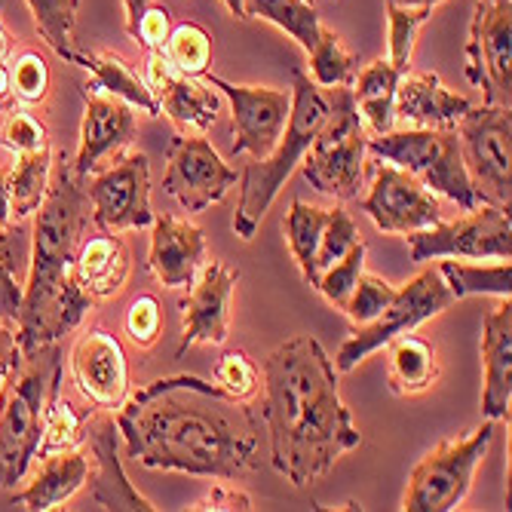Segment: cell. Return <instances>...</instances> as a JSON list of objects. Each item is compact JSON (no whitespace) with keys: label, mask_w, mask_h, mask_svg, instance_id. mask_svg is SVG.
<instances>
[{"label":"cell","mask_w":512,"mask_h":512,"mask_svg":"<svg viewBox=\"0 0 512 512\" xmlns=\"http://www.w3.org/2000/svg\"><path fill=\"white\" fill-rule=\"evenodd\" d=\"M402 71L390 65V59H375L353 77L350 92L359 117L371 126L375 135H387L396 129V86Z\"/></svg>","instance_id":"cell-28"},{"label":"cell","mask_w":512,"mask_h":512,"mask_svg":"<svg viewBox=\"0 0 512 512\" xmlns=\"http://www.w3.org/2000/svg\"><path fill=\"white\" fill-rule=\"evenodd\" d=\"M368 151L405 169L424 188L445 194L463 212L482 206V197L470 181L467 163H463L460 138L454 129H421V126H408L402 132L390 129L387 135L368 138Z\"/></svg>","instance_id":"cell-7"},{"label":"cell","mask_w":512,"mask_h":512,"mask_svg":"<svg viewBox=\"0 0 512 512\" xmlns=\"http://www.w3.org/2000/svg\"><path fill=\"white\" fill-rule=\"evenodd\" d=\"M246 4V19H264L276 25L279 31H286L304 53H310L319 40V16L310 0H243Z\"/></svg>","instance_id":"cell-30"},{"label":"cell","mask_w":512,"mask_h":512,"mask_svg":"<svg viewBox=\"0 0 512 512\" xmlns=\"http://www.w3.org/2000/svg\"><path fill=\"white\" fill-rule=\"evenodd\" d=\"M71 62L80 65V68H86V71L92 74V83H86V89L111 92V96L123 99V102L132 105V108H142V111L151 114V117L160 114V105H157V99H154L151 86L145 83V77H138L120 56H114V53H99V50H89V53L74 50Z\"/></svg>","instance_id":"cell-27"},{"label":"cell","mask_w":512,"mask_h":512,"mask_svg":"<svg viewBox=\"0 0 512 512\" xmlns=\"http://www.w3.org/2000/svg\"><path fill=\"white\" fill-rule=\"evenodd\" d=\"M13 212H10V169H0V224H10Z\"/></svg>","instance_id":"cell-51"},{"label":"cell","mask_w":512,"mask_h":512,"mask_svg":"<svg viewBox=\"0 0 512 512\" xmlns=\"http://www.w3.org/2000/svg\"><path fill=\"white\" fill-rule=\"evenodd\" d=\"M237 184V172L203 135H175L166 151L163 188L184 212H206Z\"/></svg>","instance_id":"cell-13"},{"label":"cell","mask_w":512,"mask_h":512,"mask_svg":"<svg viewBox=\"0 0 512 512\" xmlns=\"http://www.w3.org/2000/svg\"><path fill=\"white\" fill-rule=\"evenodd\" d=\"M310 56V80L322 89L329 86H350L359 68V56L353 50H347V43L338 31L332 28H319V40L307 53Z\"/></svg>","instance_id":"cell-32"},{"label":"cell","mask_w":512,"mask_h":512,"mask_svg":"<svg viewBox=\"0 0 512 512\" xmlns=\"http://www.w3.org/2000/svg\"><path fill=\"white\" fill-rule=\"evenodd\" d=\"M240 279V270L227 267L224 261H212L200 267L194 289L184 301V322H181V344L175 356H184L197 344L221 347L227 341V325H230V295Z\"/></svg>","instance_id":"cell-17"},{"label":"cell","mask_w":512,"mask_h":512,"mask_svg":"<svg viewBox=\"0 0 512 512\" xmlns=\"http://www.w3.org/2000/svg\"><path fill=\"white\" fill-rule=\"evenodd\" d=\"M482 362L485 390L482 414L488 421H509L512 405V304L500 298L482 319Z\"/></svg>","instance_id":"cell-22"},{"label":"cell","mask_w":512,"mask_h":512,"mask_svg":"<svg viewBox=\"0 0 512 512\" xmlns=\"http://www.w3.org/2000/svg\"><path fill=\"white\" fill-rule=\"evenodd\" d=\"M10 34H7V28H4V19H0V105H4L7 99H10V92H13V86H10Z\"/></svg>","instance_id":"cell-50"},{"label":"cell","mask_w":512,"mask_h":512,"mask_svg":"<svg viewBox=\"0 0 512 512\" xmlns=\"http://www.w3.org/2000/svg\"><path fill=\"white\" fill-rule=\"evenodd\" d=\"M86 479H89V457L80 451L40 457V473L22 494L13 497V506L31 509V512L59 509L86 485Z\"/></svg>","instance_id":"cell-25"},{"label":"cell","mask_w":512,"mask_h":512,"mask_svg":"<svg viewBox=\"0 0 512 512\" xmlns=\"http://www.w3.org/2000/svg\"><path fill=\"white\" fill-rule=\"evenodd\" d=\"M460 138V154L467 163L473 188L482 203L509 209L512 197V154L509 135L512 117L500 105H470V111L454 126Z\"/></svg>","instance_id":"cell-10"},{"label":"cell","mask_w":512,"mask_h":512,"mask_svg":"<svg viewBox=\"0 0 512 512\" xmlns=\"http://www.w3.org/2000/svg\"><path fill=\"white\" fill-rule=\"evenodd\" d=\"M362 212L378 224L384 234H414L442 221V206L414 175L384 163L375 172L371 191L362 200Z\"/></svg>","instance_id":"cell-16"},{"label":"cell","mask_w":512,"mask_h":512,"mask_svg":"<svg viewBox=\"0 0 512 512\" xmlns=\"http://www.w3.org/2000/svg\"><path fill=\"white\" fill-rule=\"evenodd\" d=\"M408 255L411 261L430 258H512V224L509 209L503 206H476L467 218L457 221H436L433 227L408 234Z\"/></svg>","instance_id":"cell-11"},{"label":"cell","mask_w":512,"mask_h":512,"mask_svg":"<svg viewBox=\"0 0 512 512\" xmlns=\"http://www.w3.org/2000/svg\"><path fill=\"white\" fill-rule=\"evenodd\" d=\"M362 267H365V243L359 240L341 261H335L332 267H325V270L316 276L313 289H316L325 301H329V304H335V307L344 310V304H347V298H350V292H353V286H356V279H359Z\"/></svg>","instance_id":"cell-41"},{"label":"cell","mask_w":512,"mask_h":512,"mask_svg":"<svg viewBox=\"0 0 512 512\" xmlns=\"http://www.w3.org/2000/svg\"><path fill=\"white\" fill-rule=\"evenodd\" d=\"M0 145L10 148L16 157L22 154H34L40 148H46V126L40 120H34L31 114H10L0 126Z\"/></svg>","instance_id":"cell-46"},{"label":"cell","mask_w":512,"mask_h":512,"mask_svg":"<svg viewBox=\"0 0 512 512\" xmlns=\"http://www.w3.org/2000/svg\"><path fill=\"white\" fill-rule=\"evenodd\" d=\"M160 325H163V313L154 295H142L135 298L129 313H126V332L138 347H154L160 338Z\"/></svg>","instance_id":"cell-47"},{"label":"cell","mask_w":512,"mask_h":512,"mask_svg":"<svg viewBox=\"0 0 512 512\" xmlns=\"http://www.w3.org/2000/svg\"><path fill=\"white\" fill-rule=\"evenodd\" d=\"M126 7V31L129 37L145 46L148 53H160L172 31V13L157 0H123Z\"/></svg>","instance_id":"cell-38"},{"label":"cell","mask_w":512,"mask_h":512,"mask_svg":"<svg viewBox=\"0 0 512 512\" xmlns=\"http://www.w3.org/2000/svg\"><path fill=\"white\" fill-rule=\"evenodd\" d=\"M178 74L203 77L212 65V34L197 22L172 25L166 46L160 50Z\"/></svg>","instance_id":"cell-35"},{"label":"cell","mask_w":512,"mask_h":512,"mask_svg":"<svg viewBox=\"0 0 512 512\" xmlns=\"http://www.w3.org/2000/svg\"><path fill=\"white\" fill-rule=\"evenodd\" d=\"M83 424L86 414H77L62 393L46 408V424H43V439L37 445V457H50L62 451H74L77 442L83 439Z\"/></svg>","instance_id":"cell-39"},{"label":"cell","mask_w":512,"mask_h":512,"mask_svg":"<svg viewBox=\"0 0 512 512\" xmlns=\"http://www.w3.org/2000/svg\"><path fill=\"white\" fill-rule=\"evenodd\" d=\"M470 111V99L451 92L439 74H402L396 86V120L421 129H454Z\"/></svg>","instance_id":"cell-24"},{"label":"cell","mask_w":512,"mask_h":512,"mask_svg":"<svg viewBox=\"0 0 512 512\" xmlns=\"http://www.w3.org/2000/svg\"><path fill=\"white\" fill-rule=\"evenodd\" d=\"M89 218V197L83 181L74 178L65 160L53 163L50 191H46L31 246V273L22 289L16 341L22 356L43 344H56L74 332L80 319L92 310V298L74 273V258L83 243Z\"/></svg>","instance_id":"cell-3"},{"label":"cell","mask_w":512,"mask_h":512,"mask_svg":"<svg viewBox=\"0 0 512 512\" xmlns=\"http://www.w3.org/2000/svg\"><path fill=\"white\" fill-rule=\"evenodd\" d=\"M71 378L92 405L117 408L129 390L123 344L102 329L80 335L71 350Z\"/></svg>","instance_id":"cell-19"},{"label":"cell","mask_w":512,"mask_h":512,"mask_svg":"<svg viewBox=\"0 0 512 512\" xmlns=\"http://www.w3.org/2000/svg\"><path fill=\"white\" fill-rule=\"evenodd\" d=\"M387 4H396V7H436V4H442V0H387Z\"/></svg>","instance_id":"cell-52"},{"label":"cell","mask_w":512,"mask_h":512,"mask_svg":"<svg viewBox=\"0 0 512 512\" xmlns=\"http://www.w3.org/2000/svg\"><path fill=\"white\" fill-rule=\"evenodd\" d=\"M50 172H53L50 145L19 157V163L10 169V212H13V218L22 221L40 209L46 191H50Z\"/></svg>","instance_id":"cell-31"},{"label":"cell","mask_w":512,"mask_h":512,"mask_svg":"<svg viewBox=\"0 0 512 512\" xmlns=\"http://www.w3.org/2000/svg\"><path fill=\"white\" fill-rule=\"evenodd\" d=\"M126 454L148 470L234 479L255 467L258 421L243 399L194 375L160 378L117 405Z\"/></svg>","instance_id":"cell-1"},{"label":"cell","mask_w":512,"mask_h":512,"mask_svg":"<svg viewBox=\"0 0 512 512\" xmlns=\"http://www.w3.org/2000/svg\"><path fill=\"white\" fill-rule=\"evenodd\" d=\"M83 191L92 206V221L108 234L148 227L157 218L151 209V166L142 151L126 154Z\"/></svg>","instance_id":"cell-14"},{"label":"cell","mask_w":512,"mask_h":512,"mask_svg":"<svg viewBox=\"0 0 512 512\" xmlns=\"http://www.w3.org/2000/svg\"><path fill=\"white\" fill-rule=\"evenodd\" d=\"M151 227H154L151 230V255H148L151 273L169 289L191 286L203 267V258H206L203 230L191 221H181L172 215L154 218Z\"/></svg>","instance_id":"cell-21"},{"label":"cell","mask_w":512,"mask_h":512,"mask_svg":"<svg viewBox=\"0 0 512 512\" xmlns=\"http://www.w3.org/2000/svg\"><path fill=\"white\" fill-rule=\"evenodd\" d=\"M83 430H86L83 436L89 439L92 460H96V476H92V494H96V500L105 509H142V512L157 509L151 500H145L129 485V476H126L120 454H117L120 430L114 424V417H89L86 414Z\"/></svg>","instance_id":"cell-23"},{"label":"cell","mask_w":512,"mask_h":512,"mask_svg":"<svg viewBox=\"0 0 512 512\" xmlns=\"http://www.w3.org/2000/svg\"><path fill=\"white\" fill-rule=\"evenodd\" d=\"M25 261V230L16 224V230L0 224V322H7L10 329L19 319L22 304V286L19 273Z\"/></svg>","instance_id":"cell-36"},{"label":"cell","mask_w":512,"mask_h":512,"mask_svg":"<svg viewBox=\"0 0 512 512\" xmlns=\"http://www.w3.org/2000/svg\"><path fill=\"white\" fill-rule=\"evenodd\" d=\"M451 304H454V295L445 286V279H442L439 270L417 273L408 286L396 289L393 301L368 325H356V329L350 332V338L338 350L335 368L338 371H353L368 353L387 347L399 335L414 332L417 325H424L427 319L445 313Z\"/></svg>","instance_id":"cell-9"},{"label":"cell","mask_w":512,"mask_h":512,"mask_svg":"<svg viewBox=\"0 0 512 512\" xmlns=\"http://www.w3.org/2000/svg\"><path fill=\"white\" fill-rule=\"evenodd\" d=\"M145 83L154 92L160 114H166L181 132L203 135L221 111L218 92L209 83H200L197 77L178 74L163 53H151Z\"/></svg>","instance_id":"cell-20"},{"label":"cell","mask_w":512,"mask_h":512,"mask_svg":"<svg viewBox=\"0 0 512 512\" xmlns=\"http://www.w3.org/2000/svg\"><path fill=\"white\" fill-rule=\"evenodd\" d=\"M215 384L227 393V396H234V399H243L249 402L255 393H258V368L255 362L234 350V353H224L215 365Z\"/></svg>","instance_id":"cell-44"},{"label":"cell","mask_w":512,"mask_h":512,"mask_svg":"<svg viewBox=\"0 0 512 512\" xmlns=\"http://www.w3.org/2000/svg\"><path fill=\"white\" fill-rule=\"evenodd\" d=\"M203 77L212 89L227 96L230 111H234V145H230V154L234 157L252 154L255 160L267 157L286 129V120L292 111L289 92L264 89V86H237L209 71Z\"/></svg>","instance_id":"cell-15"},{"label":"cell","mask_w":512,"mask_h":512,"mask_svg":"<svg viewBox=\"0 0 512 512\" xmlns=\"http://www.w3.org/2000/svg\"><path fill=\"white\" fill-rule=\"evenodd\" d=\"M356 243H359V230H356L353 218L344 209H329V221H325V230L319 237L313 273L319 276L325 267H332L335 261H341ZM313 283H316V279H313Z\"/></svg>","instance_id":"cell-42"},{"label":"cell","mask_w":512,"mask_h":512,"mask_svg":"<svg viewBox=\"0 0 512 512\" xmlns=\"http://www.w3.org/2000/svg\"><path fill=\"white\" fill-rule=\"evenodd\" d=\"M62 387V350L43 344L25 353L4 384L0 402V488H16L31 463L37 460V445L43 439L46 408Z\"/></svg>","instance_id":"cell-4"},{"label":"cell","mask_w":512,"mask_h":512,"mask_svg":"<svg viewBox=\"0 0 512 512\" xmlns=\"http://www.w3.org/2000/svg\"><path fill=\"white\" fill-rule=\"evenodd\" d=\"M31 16L37 22V31L43 40L53 46L59 59L74 56V22H77V7L80 0H28Z\"/></svg>","instance_id":"cell-37"},{"label":"cell","mask_w":512,"mask_h":512,"mask_svg":"<svg viewBox=\"0 0 512 512\" xmlns=\"http://www.w3.org/2000/svg\"><path fill=\"white\" fill-rule=\"evenodd\" d=\"M22 362V350H19V341L13 335V329L7 322H0V393H4V384L10 381L13 368Z\"/></svg>","instance_id":"cell-49"},{"label":"cell","mask_w":512,"mask_h":512,"mask_svg":"<svg viewBox=\"0 0 512 512\" xmlns=\"http://www.w3.org/2000/svg\"><path fill=\"white\" fill-rule=\"evenodd\" d=\"M467 80L485 105L512 102V0H476L467 40Z\"/></svg>","instance_id":"cell-12"},{"label":"cell","mask_w":512,"mask_h":512,"mask_svg":"<svg viewBox=\"0 0 512 512\" xmlns=\"http://www.w3.org/2000/svg\"><path fill=\"white\" fill-rule=\"evenodd\" d=\"M191 509H194V512H234V509L249 512V509H255V506H252V497H249V494H243V491H237V488H227V485H215V488H212L203 500H197Z\"/></svg>","instance_id":"cell-48"},{"label":"cell","mask_w":512,"mask_h":512,"mask_svg":"<svg viewBox=\"0 0 512 512\" xmlns=\"http://www.w3.org/2000/svg\"><path fill=\"white\" fill-rule=\"evenodd\" d=\"M497 427L485 421L479 430L439 442L408 479V491L402 500L405 512H448L457 509L473 485V473L485 460Z\"/></svg>","instance_id":"cell-8"},{"label":"cell","mask_w":512,"mask_h":512,"mask_svg":"<svg viewBox=\"0 0 512 512\" xmlns=\"http://www.w3.org/2000/svg\"><path fill=\"white\" fill-rule=\"evenodd\" d=\"M325 99H329V114L304 154L307 160L301 163V172L313 191L335 200H356L368 151L365 126L350 86H329Z\"/></svg>","instance_id":"cell-6"},{"label":"cell","mask_w":512,"mask_h":512,"mask_svg":"<svg viewBox=\"0 0 512 512\" xmlns=\"http://www.w3.org/2000/svg\"><path fill=\"white\" fill-rule=\"evenodd\" d=\"M445 286L451 289L454 301L470 298V295H497V298H509L512 292V273H509V261H497L494 267H482V264H460V261H442L439 267Z\"/></svg>","instance_id":"cell-33"},{"label":"cell","mask_w":512,"mask_h":512,"mask_svg":"<svg viewBox=\"0 0 512 512\" xmlns=\"http://www.w3.org/2000/svg\"><path fill=\"white\" fill-rule=\"evenodd\" d=\"M329 114V99H325V89L316 86L304 71H295V86H292V111L286 120V129L279 135L276 148L261 157L252 160L243 172V197H240V209L234 215V234L240 240H255L261 218L267 215V209L273 206L279 188L289 181V175L298 169V163L304 160L307 148L313 145V138Z\"/></svg>","instance_id":"cell-5"},{"label":"cell","mask_w":512,"mask_h":512,"mask_svg":"<svg viewBox=\"0 0 512 512\" xmlns=\"http://www.w3.org/2000/svg\"><path fill=\"white\" fill-rule=\"evenodd\" d=\"M135 108L102 89H86V114L80 129V148L71 163L77 181L96 172L105 160L123 154L135 138Z\"/></svg>","instance_id":"cell-18"},{"label":"cell","mask_w":512,"mask_h":512,"mask_svg":"<svg viewBox=\"0 0 512 512\" xmlns=\"http://www.w3.org/2000/svg\"><path fill=\"white\" fill-rule=\"evenodd\" d=\"M74 273L80 286L92 298H114L126 286L129 276V249L114 234H99L80 243L74 258Z\"/></svg>","instance_id":"cell-26"},{"label":"cell","mask_w":512,"mask_h":512,"mask_svg":"<svg viewBox=\"0 0 512 512\" xmlns=\"http://www.w3.org/2000/svg\"><path fill=\"white\" fill-rule=\"evenodd\" d=\"M393 295H396V289L387 283V279L371 276V273H359L356 286H353V292H350V298L344 304V313L353 322V329H356V325H368L393 301Z\"/></svg>","instance_id":"cell-43"},{"label":"cell","mask_w":512,"mask_h":512,"mask_svg":"<svg viewBox=\"0 0 512 512\" xmlns=\"http://www.w3.org/2000/svg\"><path fill=\"white\" fill-rule=\"evenodd\" d=\"M276 473L295 488L329 476L338 457L362 445L338 393V368L310 335H295L264 359V408Z\"/></svg>","instance_id":"cell-2"},{"label":"cell","mask_w":512,"mask_h":512,"mask_svg":"<svg viewBox=\"0 0 512 512\" xmlns=\"http://www.w3.org/2000/svg\"><path fill=\"white\" fill-rule=\"evenodd\" d=\"M10 86L22 102L37 105L50 92V68H46V62L37 53H22L10 65Z\"/></svg>","instance_id":"cell-45"},{"label":"cell","mask_w":512,"mask_h":512,"mask_svg":"<svg viewBox=\"0 0 512 512\" xmlns=\"http://www.w3.org/2000/svg\"><path fill=\"white\" fill-rule=\"evenodd\" d=\"M224 7L234 13V19H246V4H243V0H224Z\"/></svg>","instance_id":"cell-53"},{"label":"cell","mask_w":512,"mask_h":512,"mask_svg":"<svg viewBox=\"0 0 512 512\" xmlns=\"http://www.w3.org/2000/svg\"><path fill=\"white\" fill-rule=\"evenodd\" d=\"M390 390L396 396H417L436 384L439 359L436 347L417 335H399L390 344Z\"/></svg>","instance_id":"cell-29"},{"label":"cell","mask_w":512,"mask_h":512,"mask_svg":"<svg viewBox=\"0 0 512 512\" xmlns=\"http://www.w3.org/2000/svg\"><path fill=\"white\" fill-rule=\"evenodd\" d=\"M387 16H390V65L405 74L411 68L417 31H421V25L433 16V10L387 4Z\"/></svg>","instance_id":"cell-40"},{"label":"cell","mask_w":512,"mask_h":512,"mask_svg":"<svg viewBox=\"0 0 512 512\" xmlns=\"http://www.w3.org/2000/svg\"><path fill=\"white\" fill-rule=\"evenodd\" d=\"M325 221H329V209H319V206H310L304 200H295L289 215H286V240H289V249L304 273V279L313 286V261H316V249H319V237L325 230Z\"/></svg>","instance_id":"cell-34"}]
</instances>
